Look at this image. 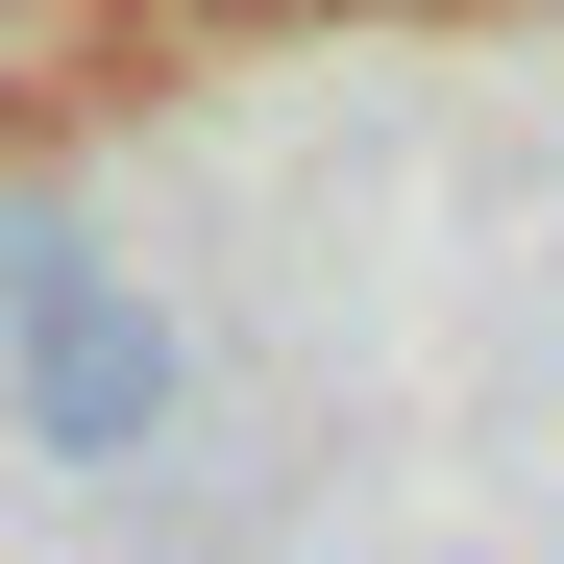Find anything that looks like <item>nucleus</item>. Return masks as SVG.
<instances>
[{"instance_id": "1", "label": "nucleus", "mask_w": 564, "mask_h": 564, "mask_svg": "<svg viewBox=\"0 0 564 564\" xmlns=\"http://www.w3.org/2000/svg\"><path fill=\"white\" fill-rule=\"evenodd\" d=\"M0 417H25L50 466H148L172 417H197V344H172V295L99 221H0Z\"/></svg>"}, {"instance_id": "2", "label": "nucleus", "mask_w": 564, "mask_h": 564, "mask_svg": "<svg viewBox=\"0 0 564 564\" xmlns=\"http://www.w3.org/2000/svg\"><path fill=\"white\" fill-rule=\"evenodd\" d=\"M50 99V0H0V123H25Z\"/></svg>"}, {"instance_id": "3", "label": "nucleus", "mask_w": 564, "mask_h": 564, "mask_svg": "<svg viewBox=\"0 0 564 564\" xmlns=\"http://www.w3.org/2000/svg\"><path fill=\"white\" fill-rule=\"evenodd\" d=\"M197 25H270V0H197Z\"/></svg>"}]
</instances>
